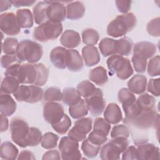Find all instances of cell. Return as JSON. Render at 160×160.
Returning a JSON list of instances; mask_svg holds the SVG:
<instances>
[{"label": "cell", "mask_w": 160, "mask_h": 160, "mask_svg": "<svg viewBox=\"0 0 160 160\" xmlns=\"http://www.w3.org/2000/svg\"><path fill=\"white\" fill-rule=\"evenodd\" d=\"M159 120V114L156 109H152L143 111L136 118L130 120L124 119L123 122L131 128L134 142L136 146H138L148 141L146 132L149 129L158 128Z\"/></svg>", "instance_id": "1"}, {"label": "cell", "mask_w": 160, "mask_h": 160, "mask_svg": "<svg viewBox=\"0 0 160 160\" xmlns=\"http://www.w3.org/2000/svg\"><path fill=\"white\" fill-rule=\"evenodd\" d=\"M136 25V18L132 12L118 16L107 27V34L113 38L124 36Z\"/></svg>", "instance_id": "2"}, {"label": "cell", "mask_w": 160, "mask_h": 160, "mask_svg": "<svg viewBox=\"0 0 160 160\" xmlns=\"http://www.w3.org/2000/svg\"><path fill=\"white\" fill-rule=\"evenodd\" d=\"M42 46L34 41L24 39L18 44L16 55L21 61L36 63L42 58Z\"/></svg>", "instance_id": "3"}, {"label": "cell", "mask_w": 160, "mask_h": 160, "mask_svg": "<svg viewBox=\"0 0 160 160\" xmlns=\"http://www.w3.org/2000/svg\"><path fill=\"white\" fill-rule=\"evenodd\" d=\"M107 65L111 74H115L121 80L128 79L134 72L130 60L118 54L110 56L107 60Z\"/></svg>", "instance_id": "4"}, {"label": "cell", "mask_w": 160, "mask_h": 160, "mask_svg": "<svg viewBox=\"0 0 160 160\" xmlns=\"http://www.w3.org/2000/svg\"><path fill=\"white\" fill-rule=\"evenodd\" d=\"M62 29L61 23H56L48 20L34 28L33 38L42 42L54 40L62 33Z\"/></svg>", "instance_id": "5"}, {"label": "cell", "mask_w": 160, "mask_h": 160, "mask_svg": "<svg viewBox=\"0 0 160 160\" xmlns=\"http://www.w3.org/2000/svg\"><path fill=\"white\" fill-rule=\"evenodd\" d=\"M129 141L126 138H112L105 144L100 151V158L102 160L119 159L120 154L128 147Z\"/></svg>", "instance_id": "6"}, {"label": "cell", "mask_w": 160, "mask_h": 160, "mask_svg": "<svg viewBox=\"0 0 160 160\" xmlns=\"http://www.w3.org/2000/svg\"><path fill=\"white\" fill-rule=\"evenodd\" d=\"M29 129L28 122L23 119L18 117L12 118L10 122V132L12 141L21 148H26V139Z\"/></svg>", "instance_id": "7"}, {"label": "cell", "mask_w": 160, "mask_h": 160, "mask_svg": "<svg viewBox=\"0 0 160 160\" xmlns=\"http://www.w3.org/2000/svg\"><path fill=\"white\" fill-rule=\"evenodd\" d=\"M15 99L19 102L36 103L42 100L43 90L36 85H21L13 93Z\"/></svg>", "instance_id": "8"}, {"label": "cell", "mask_w": 160, "mask_h": 160, "mask_svg": "<svg viewBox=\"0 0 160 160\" xmlns=\"http://www.w3.org/2000/svg\"><path fill=\"white\" fill-rule=\"evenodd\" d=\"M78 142L68 136L62 137L58 146L61 159L64 160L81 159L82 155L79 149Z\"/></svg>", "instance_id": "9"}, {"label": "cell", "mask_w": 160, "mask_h": 160, "mask_svg": "<svg viewBox=\"0 0 160 160\" xmlns=\"http://www.w3.org/2000/svg\"><path fill=\"white\" fill-rule=\"evenodd\" d=\"M92 119L90 118H83L77 120L74 126L69 131L68 135L71 138L81 142L86 138V135L91 131Z\"/></svg>", "instance_id": "10"}, {"label": "cell", "mask_w": 160, "mask_h": 160, "mask_svg": "<svg viewBox=\"0 0 160 160\" xmlns=\"http://www.w3.org/2000/svg\"><path fill=\"white\" fill-rule=\"evenodd\" d=\"M0 28L2 32L8 36H15L21 32V28L18 22L16 15L11 12L1 14Z\"/></svg>", "instance_id": "11"}, {"label": "cell", "mask_w": 160, "mask_h": 160, "mask_svg": "<svg viewBox=\"0 0 160 160\" xmlns=\"http://www.w3.org/2000/svg\"><path fill=\"white\" fill-rule=\"evenodd\" d=\"M63 106L56 102H48L43 107V117L49 124L53 125L57 123L64 116Z\"/></svg>", "instance_id": "12"}, {"label": "cell", "mask_w": 160, "mask_h": 160, "mask_svg": "<svg viewBox=\"0 0 160 160\" xmlns=\"http://www.w3.org/2000/svg\"><path fill=\"white\" fill-rule=\"evenodd\" d=\"M46 2L49 4L46 11L48 19L54 22L61 23L66 17L65 6L61 1H46Z\"/></svg>", "instance_id": "13"}, {"label": "cell", "mask_w": 160, "mask_h": 160, "mask_svg": "<svg viewBox=\"0 0 160 160\" xmlns=\"http://www.w3.org/2000/svg\"><path fill=\"white\" fill-rule=\"evenodd\" d=\"M85 101L88 111L93 116L101 115L105 109L106 101L103 98V92L99 88L94 95L86 98Z\"/></svg>", "instance_id": "14"}, {"label": "cell", "mask_w": 160, "mask_h": 160, "mask_svg": "<svg viewBox=\"0 0 160 160\" xmlns=\"http://www.w3.org/2000/svg\"><path fill=\"white\" fill-rule=\"evenodd\" d=\"M38 73L34 64L25 63L20 64L16 79L21 84H34Z\"/></svg>", "instance_id": "15"}, {"label": "cell", "mask_w": 160, "mask_h": 160, "mask_svg": "<svg viewBox=\"0 0 160 160\" xmlns=\"http://www.w3.org/2000/svg\"><path fill=\"white\" fill-rule=\"evenodd\" d=\"M156 46L154 43L149 41H141L135 44L133 54L148 59L156 54Z\"/></svg>", "instance_id": "16"}, {"label": "cell", "mask_w": 160, "mask_h": 160, "mask_svg": "<svg viewBox=\"0 0 160 160\" xmlns=\"http://www.w3.org/2000/svg\"><path fill=\"white\" fill-rule=\"evenodd\" d=\"M139 159H159V149L152 143H144L137 146Z\"/></svg>", "instance_id": "17"}, {"label": "cell", "mask_w": 160, "mask_h": 160, "mask_svg": "<svg viewBox=\"0 0 160 160\" xmlns=\"http://www.w3.org/2000/svg\"><path fill=\"white\" fill-rule=\"evenodd\" d=\"M68 49L65 48L57 46L50 52V60L54 67L60 69L66 68V56Z\"/></svg>", "instance_id": "18"}, {"label": "cell", "mask_w": 160, "mask_h": 160, "mask_svg": "<svg viewBox=\"0 0 160 160\" xmlns=\"http://www.w3.org/2000/svg\"><path fill=\"white\" fill-rule=\"evenodd\" d=\"M66 67L72 72H79L84 68L83 61L76 49H68L66 56Z\"/></svg>", "instance_id": "19"}, {"label": "cell", "mask_w": 160, "mask_h": 160, "mask_svg": "<svg viewBox=\"0 0 160 160\" xmlns=\"http://www.w3.org/2000/svg\"><path fill=\"white\" fill-rule=\"evenodd\" d=\"M128 89L132 93L140 94L143 93L147 86V78L142 74H135L128 82Z\"/></svg>", "instance_id": "20"}, {"label": "cell", "mask_w": 160, "mask_h": 160, "mask_svg": "<svg viewBox=\"0 0 160 160\" xmlns=\"http://www.w3.org/2000/svg\"><path fill=\"white\" fill-rule=\"evenodd\" d=\"M82 56L88 67L93 66L100 61V54L98 48L94 46H86L82 49Z\"/></svg>", "instance_id": "21"}, {"label": "cell", "mask_w": 160, "mask_h": 160, "mask_svg": "<svg viewBox=\"0 0 160 160\" xmlns=\"http://www.w3.org/2000/svg\"><path fill=\"white\" fill-rule=\"evenodd\" d=\"M104 118L106 121L112 124H116L121 121L122 116L119 106L114 102L109 103L105 109Z\"/></svg>", "instance_id": "22"}, {"label": "cell", "mask_w": 160, "mask_h": 160, "mask_svg": "<svg viewBox=\"0 0 160 160\" xmlns=\"http://www.w3.org/2000/svg\"><path fill=\"white\" fill-rule=\"evenodd\" d=\"M60 42L65 48L72 49L78 47L81 43L79 34L71 29L66 30L61 36Z\"/></svg>", "instance_id": "23"}, {"label": "cell", "mask_w": 160, "mask_h": 160, "mask_svg": "<svg viewBox=\"0 0 160 160\" xmlns=\"http://www.w3.org/2000/svg\"><path fill=\"white\" fill-rule=\"evenodd\" d=\"M85 11V6L81 1H71L67 4L66 17L70 20L79 19L83 17Z\"/></svg>", "instance_id": "24"}, {"label": "cell", "mask_w": 160, "mask_h": 160, "mask_svg": "<svg viewBox=\"0 0 160 160\" xmlns=\"http://www.w3.org/2000/svg\"><path fill=\"white\" fill-rule=\"evenodd\" d=\"M16 102L8 94L1 93L0 96V111L1 114L11 116L16 110Z\"/></svg>", "instance_id": "25"}, {"label": "cell", "mask_w": 160, "mask_h": 160, "mask_svg": "<svg viewBox=\"0 0 160 160\" xmlns=\"http://www.w3.org/2000/svg\"><path fill=\"white\" fill-rule=\"evenodd\" d=\"M49 4L45 1L38 2L33 8L32 12L34 21L38 24H41L47 21L46 11Z\"/></svg>", "instance_id": "26"}, {"label": "cell", "mask_w": 160, "mask_h": 160, "mask_svg": "<svg viewBox=\"0 0 160 160\" xmlns=\"http://www.w3.org/2000/svg\"><path fill=\"white\" fill-rule=\"evenodd\" d=\"M18 149L15 145L9 141L1 144L0 148V157L2 159L14 160L18 158Z\"/></svg>", "instance_id": "27"}, {"label": "cell", "mask_w": 160, "mask_h": 160, "mask_svg": "<svg viewBox=\"0 0 160 160\" xmlns=\"http://www.w3.org/2000/svg\"><path fill=\"white\" fill-rule=\"evenodd\" d=\"M89 78L98 86H103L108 81L107 71L102 66H98L91 69L89 74Z\"/></svg>", "instance_id": "28"}, {"label": "cell", "mask_w": 160, "mask_h": 160, "mask_svg": "<svg viewBox=\"0 0 160 160\" xmlns=\"http://www.w3.org/2000/svg\"><path fill=\"white\" fill-rule=\"evenodd\" d=\"M16 18L21 28H30L33 26V16L28 9H18L16 11Z\"/></svg>", "instance_id": "29"}, {"label": "cell", "mask_w": 160, "mask_h": 160, "mask_svg": "<svg viewBox=\"0 0 160 160\" xmlns=\"http://www.w3.org/2000/svg\"><path fill=\"white\" fill-rule=\"evenodd\" d=\"M99 48L104 57L116 54V40L105 38L101 40Z\"/></svg>", "instance_id": "30"}, {"label": "cell", "mask_w": 160, "mask_h": 160, "mask_svg": "<svg viewBox=\"0 0 160 160\" xmlns=\"http://www.w3.org/2000/svg\"><path fill=\"white\" fill-rule=\"evenodd\" d=\"M98 89L99 88H97L91 81L88 80L81 81L76 87V91L78 94L85 99L94 95L98 91Z\"/></svg>", "instance_id": "31"}, {"label": "cell", "mask_w": 160, "mask_h": 160, "mask_svg": "<svg viewBox=\"0 0 160 160\" xmlns=\"http://www.w3.org/2000/svg\"><path fill=\"white\" fill-rule=\"evenodd\" d=\"M88 112V106L84 99H81L78 102L71 105L69 108V113L74 119H78L87 115Z\"/></svg>", "instance_id": "32"}, {"label": "cell", "mask_w": 160, "mask_h": 160, "mask_svg": "<svg viewBox=\"0 0 160 160\" xmlns=\"http://www.w3.org/2000/svg\"><path fill=\"white\" fill-rule=\"evenodd\" d=\"M81 96L74 88H66L62 92V101L68 106L73 105L81 99Z\"/></svg>", "instance_id": "33"}, {"label": "cell", "mask_w": 160, "mask_h": 160, "mask_svg": "<svg viewBox=\"0 0 160 160\" xmlns=\"http://www.w3.org/2000/svg\"><path fill=\"white\" fill-rule=\"evenodd\" d=\"M19 87V82L14 77L6 76L1 82V92L4 94H13Z\"/></svg>", "instance_id": "34"}, {"label": "cell", "mask_w": 160, "mask_h": 160, "mask_svg": "<svg viewBox=\"0 0 160 160\" xmlns=\"http://www.w3.org/2000/svg\"><path fill=\"white\" fill-rule=\"evenodd\" d=\"M133 46L132 41L128 37H124L116 40V54L128 56L131 54Z\"/></svg>", "instance_id": "35"}, {"label": "cell", "mask_w": 160, "mask_h": 160, "mask_svg": "<svg viewBox=\"0 0 160 160\" xmlns=\"http://www.w3.org/2000/svg\"><path fill=\"white\" fill-rule=\"evenodd\" d=\"M136 102L142 111L155 109V98L146 92L141 94L136 100Z\"/></svg>", "instance_id": "36"}, {"label": "cell", "mask_w": 160, "mask_h": 160, "mask_svg": "<svg viewBox=\"0 0 160 160\" xmlns=\"http://www.w3.org/2000/svg\"><path fill=\"white\" fill-rule=\"evenodd\" d=\"M81 35L83 43L88 46H93L96 44L99 39L98 32L91 28L84 29L82 31Z\"/></svg>", "instance_id": "37"}, {"label": "cell", "mask_w": 160, "mask_h": 160, "mask_svg": "<svg viewBox=\"0 0 160 160\" xmlns=\"http://www.w3.org/2000/svg\"><path fill=\"white\" fill-rule=\"evenodd\" d=\"M101 149V146L94 145L92 144L88 139L86 138L81 145V150L83 154L89 158H94L97 156L99 151Z\"/></svg>", "instance_id": "38"}, {"label": "cell", "mask_w": 160, "mask_h": 160, "mask_svg": "<svg viewBox=\"0 0 160 160\" xmlns=\"http://www.w3.org/2000/svg\"><path fill=\"white\" fill-rule=\"evenodd\" d=\"M42 134L41 131L37 128L31 127L26 139L27 146H36L42 140Z\"/></svg>", "instance_id": "39"}, {"label": "cell", "mask_w": 160, "mask_h": 160, "mask_svg": "<svg viewBox=\"0 0 160 160\" xmlns=\"http://www.w3.org/2000/svg\"><path fill=\"white\" fill-rule=\"evenodd\" d=\"M34 65L37 70L38 76L37 79L34 84L36 86H42L44 84H45L48 81L49 70L42 63L34 64Z\"/></svg>", "instance_id": "40"}, {"label": "cell", "mask_w": 160, "mask_h": 160, "mask_svg": "<svg viewBox=\"0 0 160 160\" xmlns=\"http://www.w3.org/2000/svg\"><path fill=\"white\" fill-rule=\"evenodd\" d=\"M59 136L52 132H46L43 136L41 142V146L47 149L55 148L58 145Z\"/></svg>", "instance_id": "41"}, {"label": "cell", "mask_w": 160, "mask_h": 160, "mask_svg": "<svg viewBox=\"0 0 160 160\" xmlns=\"http://www.w3.org/2000/svg\"><path fill=\"white\" fill-rule=\"evenodd\" d=\"M118 98L119 102H121L122 106L131 104L136 101L135 95L128 89L125 88H121L119 91Z\"/></svg>", "instance_id": "42"}, {"label": "cell", "mask_w": 160, "mask_h": 160, "mask_svg": "<svg viewBox=\"0 0 160 160\" xmlns=\"http://www.w3.org/2000/svg\"><path fill=\"white\" fill-rule=\"evenodd\" d=\"M51 126L58 133L64 134L68 132L71 126V120L68 115L64 114L62 118L57 123Z\"/></svg>", "instance_id": "43"}, {"label": "cell", "mask_w": 160, "mask_h": 160, "mask_svg": "<svg viewBox=\"0 0 160 160\" xmlns=\"http://www.w3.org/2000/svg\"><path fill=\"white\" fill-rule=\"evenodd\" d=\"M18 44L19 42L16 38H8L5 39L2 45V52L5 54H16Z\"/></svg>", "instance_id": "44"}, {"label": "cell", "mask_w": 160, "mask_h": 160, "mask_svg": "<svg viewBox=\"0 0 160 160\" xmlns=\"http://www.w3.org/2000/svg\"><path fill=\"white\" fill-rule=\"evenodd\" d=\"M111 129L110 124L102 118H98L94 120L93 131L101 133L104 136H108Z\"/></svg>", "instance_id": "45"}, {"label": "cell", "mask_w": 160, "mask_h": 160, "mask_svg": "<svg viewBox=\"0 0 160 160\" xmlns=\"http://www.w3.org/2000/svg\"><path fill=\"white\" fill-rule=\"evenodd\" d=\"M44 98L48 102L60 101H62V92L57 87H50L45 91Z\"/></svg>", "instance_id": "46"}, {"label": "cell", "mask_w": 160, "mask_h": 160, "mask_svg": "<svg viewBox=\"0 0 160 160\" xmlns=\"http://www.w3.org/2000/svg\"><path fill=\"white\" fill-rule=\"evenodd\" d=\"M148 73L150 76H158L160 74V58L159 55L151 59L148 64Z\"/></svg>", "instance_id": "47"}, {"label": "cell", "mask_w": 160, "mask_h": 160, "mask_svg": "<svg viewBox=\"0 0 160 160\" xmlns=\"http://www.w3.org/2000/svg\"><path fill=\"white\" fill-rule=\"evenodd\" d=\"M111 138H126L129 136V131L128 128L124 124H119L114 126L111 131Z\"/></svg>", "instance_id": "48"}, {"label": "cell", "mask_w": 160, "mask_h": 160, "mask_svg": "<svg viewBox=\"0 0 160 160\" xmlns=\"http://www.w3.org/2000/svg\"><path fill=\"white\" fill-rule=\"evenodd\" d=\"M131 61L136 72L143 73L146 71L147 66V59L133 54L131 58Z\"/></svg>", "instance_id": "49"}, {"label": "cell", "mask_w": 160, "mask_h": 160, "mask_svg": "<svg viewBox=\"0 0 160 160\" xmlns=\"http://www.w3.org/2000/svg\"><path fill=\"white\" fill-rule=\"evenodd\" d=\"M159 19V17H158L152 19L147 24L146 30L148 34L153 37H159L160 36Z\"/></svg>", "instance_id": "50"}, {"label": "cell", "mask_w": 160, "mask_h": 160, "mask_svg": "<svg viewBox=\"0 0 160 160\" xmlns=\"http://www.w3.org/2000/svg\"><path fill=\"white\" fill-rule=\"evenodd\" d=\"M88 139L92 144L99 146L103 145L108 141V138L106 136H104L94 131H92L90 132Z\"/></svg>", "instance_id": "51"}, {"label": "cell", "mask_w": 160, "mask_h": 160, "mask_svg": "<svg viewBox=\"0 0 160 160\" xmlns=\"http://www.w3.org/2000/svg\"><path fill=\"white\" fill-rule=\"evenodd\" d=\"M21 61L18 59L16 54H5L2 56L1 58V64L2 67L4 68H8L14 64L21 63Z\"/></svg>", "instance_id": "52"}, {"label": "cell", "mask_w": 160, "mask_h": 160, "mask_svg": "<svg viewBox=\"0 0 160 160\" xmlns=\"http://www.w3.org/2000/svg\"><path fill=\"white\" fill-rule=\"evenodd\" d=\"M122 159L131 160V159H139V155L137 148L133 146L128 147L122 152Z\"/></svg>", "instance_id": "53"}, {"label": "cell", "mask_w": 160, "mask_h": 160, "mask_svg": "<svg viewBox=\"0 0 160 160\" xmlns=\"http://www.w3.org/2000/svg\"><path fill=\"white\" fill-rule=\"evenodd\" d=\"M148 91L155 96H159V79H150L148 84Z\"/></svg>", "instance_id": "54"}, {"label": "cell", "mask_w": 160, "mask_h": 160, "mask_svg": "<svg viewBox=\"0 0 160 160\" xmlns=\"http://www.w3.org/2000/svg\"><path fill=\"white\" fill-rule=\"evenodd\" d=\"M116 7L119 12L126 14L131 9V5L132 3L131 1H115Z\"/></svg>", "instance_id": "55"}, {"label": "cell", "mask_w": 160, "mask_h": 160, "mask_svg": "<svg viewBox=\"0 0 160 160\" xmlns=\"http://www.w3.org/2000/svg\"><path fill=\"white\" fill-rule=\"evenodd\" d=\"M21 63H16L14 64L8 68H6V70L4 72V74L6 76H9V77H14L16 78L17 74L18 72V69L19 68Z\"/></svg>", "instance_id": "56"}, {"label": "cell", "mask_w": 160, "mask_h": 160, "mask_svg": "<svg viewBox=\"0 0 160 160\" xmlns=\"http://www.w3.org/2000/svg\"><path fill=\"white\" fill-rule=\"evenodd\" d=\"M9 1L11 4L16 8L21 6H31L36 2V1L34 0H11Z\"/></svg>", "instance_id": "57"}, {"label": "cell", "mask_w": 160, "mask_h": 160, "mask_svg": "<svg viewBox=\"0 0 160 160\" xmlns=\"http://www.w3.org/2000/svg\"><path fill=\"white\" fill-rule=\"evenodd\" d=\"M60 154L58 150L54 149L46 152L42 158V160L47 159H60Z\"/></svg>", "instance_id": "58"}, {"label": "cell", "mask_w": 160, "mask_h": 160, "mask_svg": "<svg viewBox=\"0 0 160 160\" xmlns=\"http://www.w3.org/2000/svg\"><path fill=\"white\" fill-rule=\"evenodd\" d=\"M17 159L18 160H21V159L34 160V159H36V158L32 152H31L28 150H24L20 152V154L18 155V157Z\"/></svg>", "instance_id": "59"}, {"label": "cell", "mask_w": 160, "mask_h": 160, "mask_svg": "<svg viewBox=\"0 0 160 160\" xmlns=\"http://www.w3.org/2000/svg\"><path fill=\"white\" fill-rule=\"evenodd\" d=\"M9 127V121L6 116L1 114V132L6 131Z\"/></svg>", "instance_id": "60"}, {"label": "cell", "mask_w": 160, "mask_h": 160, "mask_svg": "<svg viewBox=\"0 0 160 160\" xmlns=\"http://www.w3.org/2000/svg\"><path fill=\"white\" fill-rule=\"evenodd\" d=\"M1 4V12L6 11L11 7V3L8 1H0Z\"/></svg>", "instance_id": "61"}]
</instances>
